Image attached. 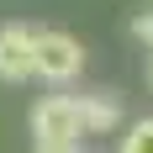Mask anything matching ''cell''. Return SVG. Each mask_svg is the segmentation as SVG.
<instances>
[{"instance_id": "cell-5", "label": "cell", "mask_w": 153, "mask_h": 153, "mask_svg": "<svg viewBox=\"0 0 153 153\" xmlns=\"http://www.w3.org/2000/svg\"><path fill=\"white\" fill-rule=\"evenodd\" d=\"M122 153H153V116L132 122V132L122 137Z\"/></svg>"}, {"instance_id": "cell-7", "label": "cell", "mask_w": 153, "mask_h": 153, "mask_svg": "<svg viewBox=\"0 0 153 153\" xmlns=\"http://www.w3.org/2000/svg\"><path fill=\"white\" fill-rule=\"evenodd\" d=\"M37 153H79V148H63V143H42Z\"/></svg>"}, {"instance_id": "cell-2", "label": "cell", "mask_w": 153, "mask_h": 153, "mask_svg": "<svg viewBox=\"0 0 153 153\" xmlns=\"http://www.w3.org/2000/svg\"><path fill=\"white\" fill-rule=\"evenodd\" d=\"M79 69H85V48H79L69 32H53V27L37 32V79H48V85H69Z\"/></svg>"}, {"instance_id": "cell-8", "label": "cell", "mask_w": 153, "mask_h": 153, "mask_svg": "<svg viewBox=\"0 0 153 153\" xmlns=\"http://www.w3.org/2000/svg\"><path fill=\"white\" fill-rule=\"evenodd\" d=\"M148 85H153V53H148Z\"/></svg>"}, {"instance_id": "cell-6", "label": "cell", "mask_w": 153, "mask_h": 153, "mask_svg": "<svg viewBox=\"0 0 153 153\" xmlns=\"http://www.w3.org/2000/svg\"><path fill=\"white\" fill-rule=\"evenodd\" d=\"M132 37H137V42H143V48L153 53V5H148V11H137V16H132Z\"/></svg>"}, {"instance_id": "cell-3", "label": "cell", "mask_w": 153, "mask_h": 153, "mask_svg": "<svg viewBox=\"0 0 153 153\" xmlns=\"http://www.w3.org/2000/svg\"><path fill=\"white\" fill-rule=\"evenodd\" d=\"M32 74H37V32L21 27V21H5L0 27V79L21 85Z\"/></svg>"}, {"instance_id": "cell-1", "label": "cell", "mask_w": 153, "mask_h": 153, "mask_svg": "<svg viewBox=\"0 0 153 153\" xmlns=\"http://www.w3.org/2000/svg\"><path fill=\"white\" fill-rule=\"evenodd\" d=\"M79 132H85V116H79L74 95H42L32 106V143H63V148H79Z\"/></svg>"}, {"instance_id": "cell-4", "label": "cell", "mask_w": 153, "mask_h": 153, "mask_svg": "<svg viewBox=\"0 0 153 153\" xmlns=\"http://www.w3.org/2000/svg\"><path fill=\"white\" fill-rule=\"evenodd\" d=\"M79 116H85V132H116V127H122V95L116 90L79 95Z\"/></svg>"}]
</instances>
